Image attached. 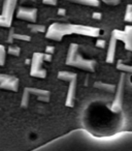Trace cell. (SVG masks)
<instances>
[{
	"mask_svg": "<svg viewBox=\"0 0 132 151\" xmlns=\"http://www.w3.org/2000/svg\"><path fill=\"white\" fill-rule=\"evenodd\" d=\"M29 151H132V132L96 134L74 129Z\"/></svg>",
	"mask_w": 132,
	"mask_h": 151,
	"instance_id": "6da1fadb",
	"label": "cell"
}]
</instances>
